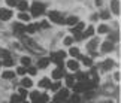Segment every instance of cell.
Listing matches in <instances>:
<instances>
[{"label": "cell", "mask_w": 121, "mask_h": 103, "mask_svg": "<svg viewBox=\"0 0 121 103\" xmlns=\"http://www.w3.org/2000/svg\"><path fill=\"white\" fill-rule=\"evenodd\" d=\"M69 97V90L67 88H61L60 90V93H57V96L54 97V103H61V102H64Z\"/></svg>", "instance_id": "6da1fadb"}, {"label": "cell", "mask_w": 121, "mask_h": 103, "mask_svg": "<svg viewBox=\"0 0 121 103\" xmlns=\"http://www.w3.org/2000/svg\"><path fill=\"white\" fill-rule=\"evenodd\" d=\"M43 11H45V4H42V3H33V6H31V15L33 17L42 15Z\"/></svg>", "instance_id": "7a4b0ae2"}, {"label": "cell", "mask_w": 121, "mask_h": 103, "mask_svg": "<svg viewBox=\"0 0 121 103\" xmlns=\"http://www.w3.org/2000/svg\"><path fill=\"white\" fill-rule=\"evenodd\" d=\"M48 15H49V20L54 21V22H57V24H63V22H64L63 17L60 15V12H57V11H51Z\"/></svg>", "instance_id": "3957f363"}, {"label": "cell", "mask_w": 121, "mask_h": 103, "mask_svg": "<svg viewBox=\"0 0 121 103\" xmlns=\"http://www.w3.org/2000/svg\"><path fill=\"white\" fill-rule=\"evenodd\" d=\"M11 17H12V11H9V9H0V20L2 21L11 20Z\"/></svg>", "instance_id": "277c9868"}, {"label": "cell", "mask_w": 121, "mask_h": 103, "mask_svg": "<svg viewBox=\"0 0 121 103\" xmlns=\"http://www.w3.org/2000/svg\"><path fill=\"white\" fill-rule=\"evenodd\" d=\"M114 49V43L111 40H106L103 42V45H102V52H109V51Z\"/></svg>", "instance_id": "5b68a950"}, {"label": "cell", "mask_w": 121, "mask_h": 103, "mask_svg": "<svg viewBox=\"0 0 121 103\" xmlns=\"http://www.w3.org/2000/svg\"><path fill=\"white\" fill-rule=\"evenodd\" d=\"M111 9H112V12L114 13H120V3H118V0H112L111 2Z\"/></svg>", "instance_id": "8992f818"}, {"label": "cell", "mask_w": 121, "mask_h": 103, "mask_svg": "<svg viewBox=\"0 0 121 103\" xmlns=\"http://www.w3.org/2000/svg\"><path fill=\"white\" fill-rule=\"evenodd\" d=\"M67 67L70 70H78V69H79V64H78L76 60H69V61H67Z\"/></svg>", "instance_id": "52a82bcc"}, {"label": "cell", "mask_w": 121, "mask_h": 103, "mask_svg": "<svg viewBox=\"0 0 121 103\" xmlns=\"http://www.w3.org/2000/svg\"><path fill=\"white\" fill-rule=\"evenodd\" d=\"M61 76H63V69H55L54 72H52V78L54 79H57V81H60V79H61Z\"/></svg>", "instance_id": "ba28073f"}, {"label": "cell", "mask_w": 121, "mask_h": 103, "mask_svg": "<svg viewBox=\"0 0 121 103\" xmlns=\"http://www.w3.org/2000/svg\"><path fill=\"white\" fill-rule=\"evenodd\" d=\"M18 9H20L21 12H26L27 9H29V3H27L26 0H22V2H20V3H18Z\"/></svg>", "instance_id": "9c48e42d"}, {"label": "cell", "mask_w": 121, "mask_h": 103, "mask_svg": "<svg viewBox=\"0 0 121 103\" xmlns=\"http://www.w3.org/2000/svg\"><path fill=\"white\" fill-rule=\"evenodd\" d=\"M38 64H39V67H40V69L48 67V64H49V58H40Z\"/></svg>", "instance_id": "30bf717a"}, {"label": "cell", "mask_w": 121, "mask_h": 103, "mask_svg": "<svg viewBox=\"0 0 121 103\" xmlns=\"http://www.w3.org/2000/svg\"><path fill=\"white\" fill-rule=\"evenodd\" d=\"M67 99H69V100H64L66 103H79V102H81V100H79V96H78V94H73L72 97H67Z\"/></svg>", "instance_id": "8fae6325"}, {"label": "cell", "mask_w": 121, "mask_h": 103, "mask_svg": "<svg viewBox=\"0 0 121 103\" xmlns=\"http://www.w3.org/2000/svg\"><path fill=\"white\" fill-rule=\"evenodd\" d=\"M97 45H99V40H97V39H93L91 42H88L87 48L90 49V51H93V49H94V48H97Z\"/></svg>", "instance_id": "7c38bea8"}, {"label": "cell", "mask_w": 121, "mask_h": 103, "mask_svg": "<svg viewBox=\"0 0 121 103\" xmlns=\"http://www.w3.org/2000/svg\"><path fill=\"white\" fill-rule=\"evenodd\" d=\"M38 29H39V24H30V26L26 29V31H27V33H35Z\"/></svg>", "instance_id": "4fadbf2b"}, {"label": "cell", "mask_w": 121, "mask_h": 103, "mask_svg": "<svg viewBox=\"0 0 121 103\" xmlns=\"http://www.w3.org/2000/svg\"><path fill=\"white\" fill-rule=\"evenodd\" d=\"M39 87H43V88H48V87H51V81L48 78H45V79H42V81L39 82Z\"/></svg>", "instance_id": "5bb4252c"}, {"label": "cell", "mask_w": 121, "mask_h": 103, "mask_svg": "<svg viewBox=\"0 0 121 103\" xmlns=\"http://www.w3.org/2000/svg\"><path fill=\"white\" fill-rule=\"evenodd\" d=\"M69 54L72 55V57H78V58H82L79 55V49L78 48H70V51H69Z\"/></svg>", "instance_id": "9a60e30c"}, {"label": "cell", "mask_w": 121, "mask_h": 103, "mask_svg": "<svg viewBox=\"0 0 121 103\" xmlns=\"http://www.w3.org/2000/svg\"><path fill=\"white\" fill-rule=\"evenodd\" d=\"M21 84H22V87H26V88H30L31 85H33V82H31V79H30V78H24Z\"/></svg>", "instance_id": "2e32d148"}, {"label": "cell", "mask_w": 121, "mask_h": 103, "mask_svg": "<svg viewBox=\"0 0 121 103\" xmlns=\"http://www.w3.org/2000/svg\"><path fill=\"white\" fill-rule=\"evenodd\" d=\"M64 22H67L69 26H75L76 22H78V18L76 17H69L67 20H64Z\"/></svg>", "instance_id": "e0dca14e"}, {"label": "cell", "mask_w": 121, "mask_h": 103, "mask_svg": "<svg viewBox=\"0 0 121 103\" xmlns=\"http://www.w3.org/2000/svg\"><path fill=\"white\" fill-rule=\"evenodd\" d=\"M0 58H3V60L11 58V54H9V51H6V49H0Z\"/></svg>", "instance_id": "ac0fdd59"}, {"label": "cell", "mask_w": 121, "mask_h": 103, "mask_svg": "<svg viewBox=\"0 0 121 103\" xmlns=\"http://www.w3.org/2000/svg\"><path fill=\"white\" fill-rule=\"evenodd\" d=\"M2 76L4 78V79H12L13 76H15V73L13 72H11V70H6V72H3V75Z\"/></svg>", "instance_id": "d6986e66"}, {"label": "cell", "mask_w": 121, "mask_h": 103, "mask_svg": "<svg viewBox=\"0 0 121 103\" xmlns=\"http://www.w3.org/2000/svg\"><path fill=\"white\" fill-rule=\"evenodd\" d=\"M112 66H114V61H112V60H106V61L103 63V69H105V70L112 69Z\"/></svg>", "instance_id": "ffe728a7"}, {"label": "cell", "mask_w": 121, "mask_h": 103, "mask_svg": "<svg viewBox=\"0 0 121 103\" xmlns=\"http://www.w3.org/2000/svg\"><path fill=\"white\" fill-rule=\"evenodd\" d=\"M13 29H15L17 33H24V31H26V27L21 26V24H15V26H13Z\"/></svg>", "instance_id": "44dd1931"}, {"label": "cell", "mask_w": 121, "mask_h": 103, "mask_svg": "<svg viewBox=\"0 0 121 103\" xmlns=\"http://www.w3.org/2000/svg\"><path fill=\"white\" fill-rule=\"evenodd\" d=\"M84 27H85V24H84V22H81V21H78L76 26L73 27V30H75V31H81V30H84Z\"/></svg>", "instance_id": "7402d4cb"}, {"label": "cell", "mask_w": 121, "mask_h": 103, "mask_svg": "<svg viewBox=\"0 0 121 103\" xmlns=\"http://www.w3.org/2000/svg\"><path fill=\"white\" fill-rule=\"evenodd\" d=\"M21 97H20V94H13L12 97H11V103H21Z\"/></svg>", "instance_id": "603a6c76"}, {"label": "cell", "mask_w": 121, "mask_h": 103, "mask_svg": "<svg viewBox=\"0 0 121 103\" xmlns=\"http://www.w3.org/2000/svg\"><path fill=\"white\" fill-rule=\"evenodd\" d=\"M73 91H75V93H82V91H84L82 82H81V84H76V85H73Z\"/></svg>", "instance_id": "cb8c5ba5"}, {"label": "cell", "mask_w": 121, "mask_h": 103, "mask_svg": "<svg viewBox=\"0 0 121 103\" xmlns=\"http://www.w3.org/2000/svg\"><path fill=\"white\" fill-rule=\"evenodd\" d=\"M30 99L31 100H38V99H40V93H38V91H33V93H30Z\"/></svg>", "instance_id": "d4e9b609"}, {"label": "cell", "mask_w": 121, "mask_h": 103, "mask_svg": "<svg viewBox=\"0 0 121 103\" xmlns=\"http://www.w3.org/2000/svg\"><path fill=\"white\" fill-rule=\"evenodd\" d=\"M66 84H67V87H73V85H75V79H73V76H67L66 78Z\"/></svg>", "instance_id": "484cf974"}, {"label": "cell", "mask_w": 121, "mask_h": 103, "mask_svg": "<svg viewBox=\"0 0 121 103\" xmlns=\"http://www.w3.org/2000/svg\"><path fill=\"white\" fill-rule=\"evenodd\" d=\"M93 33H94V29H93V27H88L85 30V33H84V37H90V36H93Z\"/></svg>", "instance_id": "4316f807"}, {"label": "cell", "mask_w": 121, "mask_h": 103, "mask_svg": "<svg viewBox=\"0 0 121 103\" xmlns=\"http://www.w3.org/2000/svg\"><path fill=\"white\" fill-rule=\"evenodd\" d=\"M51 88H52L54 91H58L60 88H61V82H60V81H57L55 84H51Z\"/></svg>", "instance_id": "83f0119b"}, {"label": "cell", "mask_w": 121, "mask_h": 103, "mask_svg": "<svg viewBox=\"0 0 121 103\" xmlns=\"http://www.w3.org/2000/svg\"><path fill=\"white\" fill-rule=\"evenodd\" d=\"M18 18H20V20H21V21H29V18H30V17H29V15H27V13H26V12H21V13H20V15H18Z\"/></svg>", "instance_id": "f1b7e54d"}, {"label": "cell", "mask_w": 121, "mask_h": 103, "mask_svg": "<svg viewBox=\"0 0 121 103\" xmlns=\"http://www.w3.org/2000/svg\"><path fill=\"white\" fill-rule=\"evenodd\" d=\"M21 63L24 64V66H30V63H31V60L29 58V57H22L21 58Z\"/></svg>", "instance_id": "f546056e"}, {"label": "cell", "mask_w": 121, "mask_h": 103, "mask_svg": "<svg viewBox=\"0 0 121 103\" xmlns=\"http://www.w3.org/2000/svg\"><path fill=\"white\" fill-rule=\"evenodd\" d=\"M12 64H13V60H12V58L3 60V66H12Z\"/></svg>", "instance_id": "4dcf8cb0"}, {"label": "cell", "mask_w": 121, "mask_h": 103, "mask_svg": "<svg viewBox=\"0 0 121 103\" xmlns=\"http://www.w3.org/2000/svg\"><path fill=\"white\" fill-rule=\"evenodd\" d=\"M82 61L85 66H91V58L90 57H82Z\"/></svg>", "instance_id": "1f68e13d"}, {"label": "cell", "mask_w": 121, "mask_h": 103, "mask_svg": "<svg viewBox=\"0 0 121 103\" xmlns=\"http://www.w3.org/2000/svg\"><path fill=\"white\" fill-rule=\"evenodd\" d=\"M26 96H27V91H26V88H20V97L22 100L26 99Z\"/></svg>", "instance_id": "d6a6232c"}, {"label": "cell", "mask_w": 121, "mask_h": 103, "mask_svg": "<svg viewBox=\"0 0 121 103\" xmlns=\"http://www.w3.org/2000/svg\"><path fill=\"white\" fill-rule=\"evenodd\" d=\"M99 33H108V27H106L105 24H102L99 27Z\"/></svg>", "instance_id": "836d02e7"}, {"label": "cell", "mask_w": 121, "mask_h": 103, "mask_svg": "<svg viewBox=\"0 0 121 103\" xmlns=\"http://www.w3.org/2000/svg\"><path fill=\"white\" fill-rule=\"evenodd\" d=\"M40 100H42V103H48V100H49L48 94H40Z\"/></svg>", "instance_id": "e575fe53"}, {"label": "cell", "mask_w": 121, "mask_h": 103, "mask_svg": "<svg viewBox=\"0 0 121 103\" xmlns=\"http://www.w3.org/2000/svg\"><path fill=\"white\" fill-rule=\"evenodd\" d=\"M72 42H73V37H70V36H67L66 39H64V45H72Z\"/></svg>", "instance_id": "d590c367"}, {"label": "cell", "mask_w": 121, "mask_h": 103, "mask_svg": "<svg viewBox=\"0 0 121 103\" xmlns=\"http://www.w3.org/2000/svg\"><path fill=\"white\" fill-rule=\"evenodd\" d=\"M84 93H85V94H84L85 99H91V97L94 96V93H93V91H84Z\"/></svg>", "instance_id": "8d00e7d4"}, {"label": "cell", "mask_w": 121, "mask_h": 103, "mask_svg": "<svg viewBox=\"0 0 121 103\" xmlns=\"http://www.w3.org/2000/svg\"><path fill=\"white\" fill-rule=\"evenodd\" d=\"M26 72H27L26 67H18V69H17V73H18V75H24Z\"/></svg>", "instance_id": "74e56055"}, {"label": "cell", "mask_w": 121, "mask_h": 103, "mask_svg": "<svg viewBox=\"0 0 121 103\" xmlns=\"http://www.w3.org/2000/svg\"><path fill=\"white\" fill-rule=\"evenodd\" d=\"M111 17V13L108 12V11H105V12H102V18H103V20H108V18Z\"/></svg>", "instance_id": "f35d334b"}, {"label": "cell", "mask_w": 121, "mask_h": 103, "mask_svg": "<svg viewBox=\"0 0 121 103\" xmlns=\"http://www.w3.org/2000/svg\"><path fill=\"white\" fill-rule=\"evenodd\" d=\"M39 26H40V27H43V29H49V24H48V21H42Z\"/></svg>", "instance_id": "ab89813d"}, {"label": "cell", "mask_w": 121, "mask_h": 103, "mask_svg": "<svg viewBox=\"0 0 121 103\" xmlns=\"http://www.w3.org/2000/svg\"><path fill=\"white\" fill-rule=\"evenodd\" d=\"M36 72H38V69H36V67H29V73L30 75H36Z\"/></svg>", "instance_id": "60d3db41"}, {"label": "cell", "mask_w": 121, "mask_h": 103, "mask_svg": "<svg viewBox=\"0 0 121 103\" xmlns=\"http://www.w3.org/2000/svg\"><path fill=\"white\" fill-rule=\"evenodd\" d=\"M6 3L9 6H13V4H17V0H6Z\"/></svg>", "instance_id": "b9f144b4"}, {"label": "cell", "mask_w": 121, "mask_h": 103, "mask_svg": "<svg viewBox=\"0 0 121 103\" xmlns=\"http://www.w3.org/2000/svg\"><path fill=\"white\" fill-rule=\"evenodd\" d=\"M57 54H58V55H60L61 58H64V57H66V52H64V51H58Z\"/></svg>", "instance_id": "7bdbcfd3"}, {"label": "cell", "mask_w": 121, "mask_h": 103, "mask_svg": "<svg viewBox=\"0 0 121 103\" xmlns=\"http://www.w3.org/2000/svg\"><path fill=\"white\" fill-rule=\"evenodd\" d=\"M96 4H97V6H100V4H102V0H96Z\"/></svg>", "instance_id": "ee69618b"}, {"label": "cell", "mask_w": 121, "mask_h": 103, "mask_svg": "<svg viewBox=\"0 0 121 103\" xmlns=\"http://www.w3.org/2000/svg\"><path fill=\"white\" fill-rule=\"evenodd\" d=\"M48 103H54V102H48Z\"/></svg>", "instance_id": "f6af8a7d"}, {"label": "cell", "mask_w": 121, "mask_h": 103, "mask_svg": "<svg viewBox=\"0 0 121 103\" xmlns=\"http://www.w3.org/2000/svg\"><path fill=\"white\" fill-rule=\"evenodd\" d=\"M0 66H2V61H0Z\"/></svg>", "instance_id": "bcb514c9"}, {"label": "cell", "mask_w": 121, "mask_h": 103, "mask_svg": "<svg viewBox=\"0 0 121 103\" xmlns=\"http://www.w3.org/2000/svg\"><path fill=\"white\" fill-rule=\"evenodd\" d=\"M108 103H112V102H108Z\"/></svg>", "instance_id": "7dc6e473"}]
</instances>
